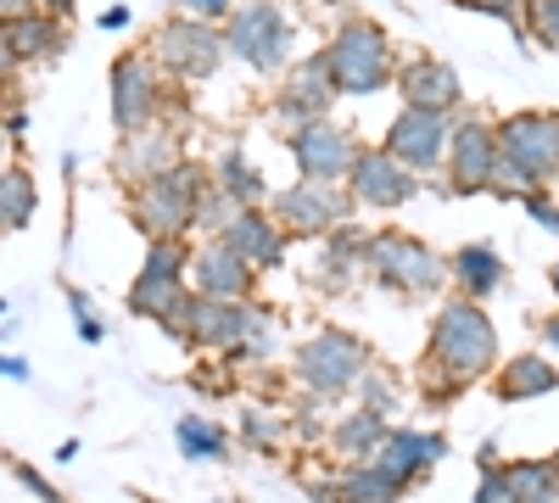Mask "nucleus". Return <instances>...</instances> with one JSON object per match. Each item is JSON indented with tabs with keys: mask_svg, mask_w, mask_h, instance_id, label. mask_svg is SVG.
I'll use <instances>...</instances> for the list:
<instances>
[{
	"mask_svg": "<svg viewBox=\"0 0 559 503\" xmlns=\"http://www.w3.org/2000/svg\"><path fill=\"white\" fill-rule=\"evenodd\" d=\"M202 196H207V173L197 163H174L168 173L146 179V185L134 191L129 218L146 241H179L202 218Z\"/></svg>",
	"mask_w": 559,
	"mask_h": 503,
	"instance_id": "nucleus-1",
	"label": "nucleus"
},
{
	"mask_svg": "<svg viewBox=\"0 0 559 503\" xmlns=\"http://www.w3.org/2000/svg\"><path fill=\"white\" fill-rule=\"evenodd\" d=\"M492 358H498V331H492L487 308L471 302V297L448 302L431 325V363L448 370L459 386H471L476 375L492 370Z\"/></svg>",
	"mask_w": 559,
	"mask_h": 503,
	"instance_id": "nucleus-2",
	"label": "nucleus"
},
{
	"mask_svg": "<svg viewBox=\"0 0 559 503\" xmlns=\"http://www.w3.org/2000/svg\"><path fill=\"white\" fill-rule=\"evenodd\" d=\"M324 57H331V79L342 96H376L397 79V57H392V39L381 23L369 17H353L336 28V39L324 45Z\"/></svg>",
	"mask_w": 559,
	"mask_h": 503,
	"instance_id": "nucleus-3",
	"label": "nucleus"
},
{
	"mask_svg": "<svg viewBox=\"0 0 559 503\" xmlns=\"http://www.w3.org/2000/svg\"><path fill=\"white\" fill-rule=\"evenodd\" d=\"M503 179L515 191H537L559 173V112H509L498 123Z\"/></svg>",
	"mask_w": 559,
	"mask_h": 503,
	"instance_id": "nucleus-4",
	"label": "nucleus"
},
{
	"mask_svg": "<svg viewBox=\"0 0 559 503\" xmlns=\"http://www.w3.org/2000/svg\"><path fill=\"white\" fill-rule=\"evenodd\" d=\"M185 268H191V247L185 241H152L146 263H140V274H134V291H129V308L140 319H157L168 336L179 331L185 302H191V291H185Z\"/></svg>",
	"mask_w": 559,
	"mask_h": 503,
	"instance_id": "nucleus-5",
	"label": "nucleus"
},
{
	"mask_svg": "<svg viewBox=\"0 0 559 503\" xmlns=\"http://www.w3.org/2000/svg\"><path fill=\"white\" fill-rule=\"evenodd\" d=\"M509 185L503 179V152H498V123L481 118H464L453 123V141H448V191L453 196H481Z\"/></svg>",
	"mask_w": 559,
	"mask_h": 503,
	"instance_id": "nucleus-6",
	"label": "nucleus"
},
{
	"mask_svg": "<svg viewBox=\"0 0 559 503\" xmlns=\"http://www.w3.org/2000/svg\"><path fill=\"white\" fill-rule=\"evenodd\" d=\"M369 263H376V274L392 291H414V297L442 291V280H448V258L437 247H426L419 236H403V230H386L369 241Z\"/></svg>",
	"mask_w": 559,
	"mask_h": 503,
	"instance_id": "nucleus-7",
	"label": "nucleus"
},
{
	"mask_svg": "<svg viewBox=\"0 0 559 503\" xmlns=\"http://www.w3.org/2000/svg\"><path fill=\"white\" fill-rule=\"evenodd\" d=\"M224 45H229V51H236L247 68L274 73V68H286V51H292V23L280 17L274 0H252V7L229 12V23H224Z\"/></svg>",
	"mask_w": 559,
	"mask_h": 503,
	"instance_id": "nucleus-8",
	"label": "nucleus"
},
{
	"mask_svg": "<svg viewBox=\"0 0 559 503\" xmlns=\"http://www.w3.org/2000/svg\"><path fill=\"white\" fill-rule=\"evenodd\" d=\"M224 51H229L224 34H218L213 23H202V17H168V23L157 28V62H163L179 84H202V79L218 68Z\"/></svg>",
	"mask_w": 559,
	"mask_h": 503,
	"instance_id": "nucleus-9",
	"label": "nucleus"
},
{
	"mask_svg": "<svg viewBox=\"0 0 559 503\" xmlns=\"http://www.w3.org/2000/svg\"><path fill=\"white\" fill-rule=\"evenodd\" d=\"M364 363H369V352H364L358 336H347V331H319V336L297 352V375H302L308 392L336 397V392H347L353 381H364Z\"/></svg>",
	"mask_w": 559,
	"mask_h": 503,
	"instance_id": "nucleus-10",
	"label": "nucleus"
},
{
	"mask_svg": "<svg viewBox=\"0 0 559 503\" xmlns=\"http://www.w3.org/2000/svg\"><path fill=\"white\" fill-rule=\"evenodd\" d=\"M269 207H274V224L286 236H331L336 224H347L353 196H342L336 185H324V179H302V185L280 191Z\"/></svg>",
	"mask_w": 559,
	"mask_h": 503,
	"instance_id": "nucleus-11",
	"label": "nucleus"
},
{
	"mask_svg": "<svg viewBox=\"0 0 559 503\" xmlns=\"http://www.w3.org/2000/svg\"><path fill=\"white\" fill-rule=\"evenodd\" d=\"M358 152H364V146L353 141L347 129H336L331 118H313V123L292 129V157H297L302 179H324V185H336V179L353 173Z\"/></svg>",
	"mask_w": 559,
	"mask_h": 503,
	"instance_id": "nucleus-12",
	"label": "nucleus"
},
{
	"mask_svg": "<svg viewBox=\"0 0 559 503\" xmlns=\"http://www.w3.org/2000/svg\"><path fill=\"white\" fill-rule=\"evenodd\" d=\"M448 141H453V123L448 112H431V107H403L392 134H386V152L397 163H408L414 173H431L442 157H448Z\"/></svg>",
	"mask_w": 559,
	"mask_h": 503,
	"instance_id": "nucleus-13",
	"label": "nucleus"
},
{
	"mask_svg": "<svg viewBox=\"0 0 559 503\" xmlns=\"http://www.w3.org/2000/svg\"><path fill=\"white\" fill-rule=\"evenodd\" d=\"M347 196L369 202V207H403L419 196V173L408 163H397L386 146L381 152H358L353 173H347Z\"/></svg>",
	"mask_w": 559,
	"mask_h": 503,
	"instance_id": "nucleus-14",
	"label": "nucleus"
},
{
	"mask_svg": "<svg viewBox=\"0 0 559 503\" xmlns=\"http://www.w3.org/2000/svg\"><path fill=\"white\" fill-rule=\"evenodd\" d=\"M157 107H163L157 68L146 57H118L112 62V123H118V134L157 123Z\"/></svg>",
	"mask_w": 559,
	"mask_h": 503,
	"instance_id": "nucleus-15",
	"label": "nucleus"
},
{
	"mask_svg": "<svg viewBox=\"0 0 559 503\" xmlns=\"http://www.w3.org/2000/svg\"><path fill=\"white\" fill-rule=\"evenodd\" d=\"M342 96L336 89V79H331V57H308V62H292V73H286V89H280V101H274V112L286 118V123H313V118H324L331 112V101Z\"/></svg>",
	"mask_w": 559,
	"mask_h": 503,
	"instance_id": "nucleus-16",
	"label": "nucleus"
},
{
	"mask_svg": "<svg viewBox=\"0 0 559 503\" xmlns=\"http://www.w3.org/2000/svg\"><path fill=\"white\" fill-rule=\"evenodd\" d=\"M252 263L229 247V241H207L197 258H191V286L202 291V297H224V302H247V291H252Z\"/></svg>",
	"mask_w": 559,
	"mask_h": 503,
	"instance_id": "nucleus-17",
	"label": "nucleus"
},
{
	"mask_svg": "<svg viewBox=\"0 0 559 503\" xmlns=\"http://www.w3.org/2000/svg\"><path fill=\"white\" fill-rule=\"evenodd\" d=\"M174 152H179V134L168 123H146V129L123 134L112 168H118V179H129V185H146V179H157V173H168L179 163Z\"/></svg>",
	"mask_w": 559,
	"mask_h": 503,
	"instance_id": "nucleus-18",
	"label": "nucleus"
},
{
	"mask_svg": "<svg viewBox=\"0 0 559 503\" xmlns=\"http://www.w3.org/2000/svg\"><path fill=\"white\" fill-rule=\"evenodd\" d=\"M397 89L408 107H431V112H453L459 107V73L437 57H414L397 68Z\"/></svg>",
	"mask_w": 559,
	"mask_h": 503,
	"instance_id": "nucleus-19",
	"label": "nucleus"
},
{
	"mask_svg": "<svg viewBox=\"0 0 559 503\" xmlns=\"http://www.w3.org/2000/svg\"><path fill=\"white\" fill-rule=\"evenodd\" d=\"M280 236H286V230H280L263 207H241V213L218 230V241H229L252 268H274L280 258H286V241H280Z\"/></svg>",
	"mask_w": 559,
	"mask_h": 503,
	"instance_id": "nucleus-20",
	"label": "nucleus"
},
{
	"mask_svg": "<svg viewBox=\"0 0 559 503\" xmlns=\"http://www.w3.org/2000/svg\"><path fill=\"white\" fill-rule=\"evenodd\" d=\"M448 453V442L442 436H431V431H392L386 442H381V470L386 476H397V481H414V476H426L437 459Z\"/></svg>",
	"mask_w": 559,
	"mask_h": 503,
	"instance_id": "nucleus-21",
	"label": "nucleus"
},
{
	"mask_svg": "<svg viewBox=\"0 0 559 503\" xmlns=\"http://www.w3.org/2000/svg\"><path fill=\"white\" fill-rule=\"evenodd\" d=\"M448 274H453V286L471 297V302H481V297H492L503 280H509V268H503V258L492 252V247H481V241H471V247H459V252H448Z\"/></svg>",
	"mask_w": 559,
	"mask_h": 503,
	"instance_id": "nucleus-22",
	"label": "nucleus"
},
{
	"mask_svg": "<svg viewBox=\"0 0 559 503\" xmlns=\"http://www.w3.org/2000/svg\"><path fill=\"white\" fill-rule=\"evenodd\" d=\"M0 28H7L17 62H39V57H57V51H62V23L45 17V12H34V7L17 12V17H7Z\"/></svg>",
	"mask_w": 559,
	"mask_h": 503,
	"instance_id": "nucleus-23",
	"label": "nucleus"
},
{
	"mask_svg": "<svg viewBox=\"0 0 559 503\" xmlns=\"http://www.w3.org/2000/svg\"><path fill=\"white\" fill-rule=\"evenodd\" d=\"M492 386H498L503 403H521V397H543V392H554V386H559V370H554L548 358H537V352H521V358H509V363H503V375H498Z\"/></svg>",
	"mask_w": 559,
	"mask_h": 503,
	"instance_id": "nucleus-24",
	"label": "nucleus"
},
{
	"mask_svg": "<svg viewBox=\"0 0 559 503\" xmlns=\"http://www.w3.org/2000/svg\"><path fill=\"white\" fill-rule=\"evenodd\" d=\"M34 173L28 168H0V230H23L34 218Z\"/></svg>",
	"mask_w": 559,
	"mask_h": 503,
	"instance_id": "nucleus-25",
	"label": "nucleus"
},
{
	"mask_svg": "<svg viewBox=\"0 0 559 503\" xmlns=\"http://www.w3.org/2000/svg\"><path fill=\"white\" fill-rule=\"evenodd\" d=\"M218 185H224L229 196H236L241 207H258V202L269 196V185H263V173L252 168V157H247L241 146H229V152H224V163H218Z\"/></svg>",
	"mask_w": 559,
	"mask_h": 503,
	"instance_id": "nucleus-26",
	"label": "nucleus"
},
{
	"mask_svg": "<svg viewBox=\"0 0 559 503\" xmlns=\"http://www.w3.org/2000/svg\"><path fill=\"white\" fill-rule=\"evenodd\" d=\"M397 476H386L381 465H358V470H347L342 476V487H336V503H397Z\"/></svg>",
	"mask_w": 559,
	"mask_h": 503,
	"instance_id": "nucleus-27",
	"label": "nucleus"
},
{
	"mask_svg": "<svg viewBox=\"0 0 559 503\" xmlns=\"http://www.w3.org/2000/svg\"><path fill=\"white\" fill-rule=\"evenodd\" d=\"M386 436H392V431L381 426L376 408H358V415H347V420L336 426V447H342V453H358V459H364V453H381Z\"/></svg>",
	"mask_w": 559,
	"mask_h": 503,
	"instance_id": "nucleus-28",
	"label": "nucleus"
},
{
	"mask_svg": "<svg viewBox=\"0 0 559 503\" xmlns=\"http://www.w3.org/2000/svg\"><path fill=\"white\" fill-rule=\"evenodd\" d=\"M503 476L515 487V503H559V470L554 465H509Z\"/></svg>",
	"mask_w": 559,
	"mask_h": 503,
	"instance_id": "nucleus-29",
	"label": "nucleus"
},
{
	"mask_svg": "<svg viewBox=\"0 0 559 503\" xmlns=\"http://www.w3.org/2000/svg\"><path fill=\"white\" fill-rule=\"evenodd\" d=\"M174 442H179L185 459H218V453H224V431L207 426V420H197V415H185L174 426Z\"/></svg>",
	"mask_w": 559,
	"mask_h": 503,
	"instance_id": "nucleus-30",
	"label": "nucleus"
},
{
	"mask_svg": "<svg viewBox=\"0 0 559 503\" xmlns=\"http://www.w3.org/2000/svg\"><path fill=\"white\" fill-rule=\"evenodd\" d=\"M459 7H471V12H481V17H498V23H509V28L521 34L532 0H459Z\"/></svg>",
	"mask_w": 559,
	"mask_h": 503,
	"instance_id": "nucleus-31",
	"label": "nucleus"
},
{
	"mask_svg": "<svg viewBox=\"0 0 559 503\" xmlns=\"http://www.w3.org/2000/svg\"><path fill=\"white\" fill-rule=\"evenodd\" d=\"M537 45H548V51H559V0H532V12H526Z\"/></svg>",
	"mask_w": 559,
	"mask_h": 503,
	"instance_id": "nucleus-32",
	"label": "nucleus"
},
{
	"mask_svg": "<svg viewBox=\"0 0 559 503\" xmlns=\"http://www.w3.org/2000/svg\"><path fill=\"white\" fill-rule=\"evenodd\" d=\"M521 207L543 224V230H554V236H559V202H554V196H543V185H537V191H521Z\"/></svg>",
	"mask_w": 559,
	"mask_h": 503,
	"instance_id": "nucleus-33",
	"label": "nucleus"
},
{
	"mask_svg": "<svg viewBox=\"0 0 559 503\" xmlns=\"http://www.w3.org/2000/svg\"><path fill=\"white\" fill-rule=\"evenodd\" d=\"M68 308H73V319H79V342H90V347H96V342L107 336V325H102L96 313H90V302H84L79 291H68Z\"/></svg>",
	"mask_w": 559,
	"mask_h": 503,
	"instance_id": "nucleus-34",
	"label": "nucleus"
},
{
	"mask_svg": "<svg viewBox=\"0 0 559 503\" xmlns=\"http://www.w3.org/2000/svg\"><path fill=\"white\" fill-rule=\"evenodd\" d=\"M476 503H515V487H509V476H503V470H487Z\"/></svg>",
	"mask_w": 559,
	"mask_h": 503,
	"instance_id": "nucleus-35",
	"label": "nucleus"
},
{
	"mask_svg": "<svg viewBox=\"0 0 559 503\" xmlns=\"http://www.w3.org/2000/svg\"><path fill=\"white\" fill-rule=\"evenodd\" d=\"M12 470H17V481H23V487H28V492H34L39 503H62V492H57L51 481H45L39 470H28V465H12Z\"/></svg>",
	"mask_w": 559,
	"mask_h": 503,
	"instance_id": "nucleus-36",
	"label": "nucleus"
},
{
	"mask_svg": "<svg viewBox=\"0 0 559 503\" xmlns=\"http://www.w3.org/2000/svg\"><path fill=\"white\" fill-rule=\"evenodd\" d=\"M174 7H179L185 17H202V23H213V17H229V0H174Z\"/></svg>",
	"mask_w": 559,
	"mask_h": 503,
	"instance_id": "nucleus-37",
	"label": "nucleus"
},
{
	"mask_svg": "<svg viewBox=\"0 0 559 503\" xmlns=\"http://www.w3.org/2000/svg\"><path fill=\"white\" fill-rule=\"evenodd\" d=\"M274 436H280V426H274L269 415H247V442H252V447H269Z\"/></svg>",
	"mask_w": 559,
	"mask_h": 503,
	"instance_id": "nucleus-38",
	"label": "nucleus"
},
{
	"mask_svg": "<svg viewBox=\"0 0 559 503\" xmlns=\"http://www.w3.org/2000/svg\"><path fill=\"white\" fill-rule=\"evenodd\" d=\"M0 375H7V381H28V363L7 352V358H0Z\"/></svg>",
	"mask_w": 559,
	"mask_h": 503,
	"instance_id": "nucleus-39",
	"label": "nucleus"
},
{
	"mask_svg": "<svg viewBox=\"0 0 559 503\" xmlns=\"http://www.w3.org/2000/svg\"><path fill=\"white\" fill-rule=\"evenodd\" d=\"M123 23H129V7H107L102 12V28H123Z\"/></svg>",
	"mask_w": 559,
	"mask_h": 503,
	"instance_id": "nucleus-40",
	"label": "nucleus"
},
{
	"mask_svg": "<svg viewBox=\"0 0 559 503\" xmlns=\"http://www.w3.org/2000/svg\"><path fill=\"white\" fill-rule=\"evenodd\" d=\"M23 129H28V112L12 107V112H7V134H23Z\"/></svg>",
	"mask_w": 559,
	"mask_h": 503,
	"instance_id": "nucleus-41",
	"label": "nucleus"
},
{
	"mask_svg": "<svg viewBox=\"0 0 559 503\" xmlns=\"http://www.w3.org/2000/svg\"><path fill=\"white\" fill-rule=\"evenodd\" d=\"M543 342L559 352V313H554V319H543Z\"/></svg>",
	"mask_w": 559,
	"mask_h": 503,
	"instance_id": "nucleus-42",
	"label": "nucleus"
},
{
	"mask_svg": "<svg viewBox=\"0 0 559 503\" xmlns=\"http://www.w3.org/2000/svg\"><path fill=\"white\" fill-rule=\"evenodd\" d=\"M39 7H45V12H57V17H62V12H73V0H39Z\"/></svg>",
	"mask_w": 559,
	"mask_h": 503,
	"instance_id": "nucleus-43",
	"label": "nucleus"
},
{
	"mask_svg": "<svg viewBox=\"0 0 559 503\" xmlns=\"http://www.w3.org/2000/svg\"><path fill=\"white\" fill-rule=\"evenodd\" d=\"M0 168H7V123H0Z\"/></svg>",
	"mask_w": 559,
	"mask_h": 503,
	"instance_id": "nucleus-44",
	"label": "nucleus"
},
{
	"mask_svg": "<svg viewBox=\"0 0 559 503\" xmlns=\"http://www.w3.org/2000/svg\"><path fill=\"white\" fill-rule=\"evenodd\" d=\"M548 280H554V297H559V263H554V268H548Z\"/></svg>",
	"mask_w": 559,
	"mask_h": 503,
	"instance_id": "nucleus-45",
	"label": "nucleus"
}]
</instances>
